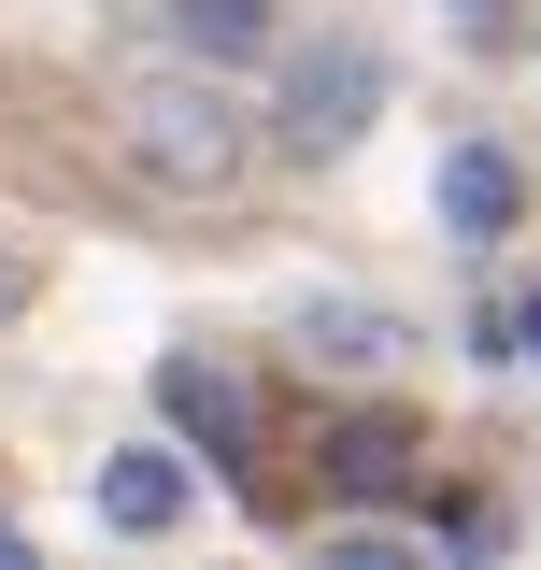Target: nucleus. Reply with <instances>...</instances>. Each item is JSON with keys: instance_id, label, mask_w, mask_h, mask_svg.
<instances>
[{"instance_id": "nucleus-1", "label": "nucleus", "mask_w": 541, "mask_h": 570, "mask_svg": "<svg viewBox=\"0 0 541 570\" xmlns=\"http://www.w3.org/2000/svg\"><path fill=\"white\" fill-rule=\"evenodd\" d=\"M100 129H115V157H129L157 200H228V186H243V157H257V129H243V100L214 86V58H186V71H129Z\"/></svg>"}, {"instance_id": "nucleus-2", "label": "nucleus", "mask_w": 541, "mask_h": 570, "mask_svg": "<svg viewBox=\"0 0 541 570\" xmlns=\"http://www.w3.org/2000/svg\"><path fill=\"white\" fill-rule=\"evenodd\" d=\"M371 100H385V58L371 43H314V58L285 71V142L299 157H342V142L371 129Z\"/></svg>"}, {"instance_id": "nucleus-3", "label": "nucleus", "mask_w": 541, "mask_h": 570, "mask_svg": "<svg viewBox=\"0 0 541 570\" xmlns=\"http://www.w3.org/2000/svg\"><path fill=\"white\" fill-rule=\"evenodd\" d=\"M157 414L186 428L200 456H243V428H257V400H243V371H214V356H157Z\"/></svg>"}, {"instance_id": "nucleus-4", "label": "nucleus", "mask_w": 541, "mask_h": 570, "mask_svg": "<svg viewBox=\"0 0 541 570\" xmlns=\"http://www.w3.org/2000/svg\"><path fill=\"white\" fill-rule=\"evenodd\" d=\"M100 528H129V542L186 528V456H115L100 471Z\"/></svg>"}, {"instance_id": "nucleus-5", "label": "nucleus", "mask_w": 541, "mask_h": 570, "mask_svg": "<svg viewBox=\"0 0 541 570\" xmlns=\"http://www.w3.org/2000/svg\"><path fill=\"white\" fill-rule=\"evenodd\" d=\"M157 14H171V43H186V58H214V71L270 58V0H157Z\"/></svg>"}, {"instance_id": "nucleus-6", "label": "nucleus", "mask_w": 541, "mask_h": 570, "mask_svg": "<svg viewBox=\"0 0 541 570\" xmlns=\"http://www.w3.org/2000/svg\"><path fill=\"white\" fill-rule=\"evenodd\" d=\"M513 200H528V186H513V157H499V142H456V157H442V214H456L471 243H499Z\"/></svg>"}, {"instance_id": "nucleus-7", "label": "nucleus", "mask_w": 541, "mask_h": 570, "mask_svg": "<svg viewBox=\"0 0 541 570\" xmlns=\"http://www.w3.org/2000/svg\"><path fill=\"white\" fill-rule=\"evenodd\" d=\"M299 356H314V371H385L400 328H385L371 299H314V314H299Z\"/></svg>"}, {"instance_id": "nucleus-8", "label": "nucleus", "mask_w": 541, "mask_h": 570, "mask_svg": "<svg viewBox=\"0 0 541 570\" xmlns=\"http://www.w3.org/2000/svg\"><path fill=\"white\" fill-rule=\"evenodd\" d=\"M328 485H342V499H400V485H413V428H385V414L342 428V442H328Z\"/></svg>"}, {"instance_id": "nucleus-9", "label": "nucleus", "mask_w": 541, "mask_h": 570, "mask_svg": "<svg viewBox=\"0 0 541 570\" xmlns=\"http://www.w3.org/2000/svg\"><path fill=\"white\" fill-rule=\"evenodd\" d=\"M499 343H513V356L541 371V285H528V299H499Z\"/></svg>"}, {"instance_id": "nucleus-10", "label": "nucleus", "mask_w": 541, "mask_h": 570, "mask_svg": "<svg viewBox=\"0 0 541 570\" xmlns=\"http://www.w3.org/2000/svg\"><path fill=\"white\" fill-rule=\"evenodd\" d=\"M0 314H29V257H0Z\"/></svg>"}, {"instance_id": "nucleus-11", "label": "nucleus", "mask_w": 541, "mask_h": 570, "mask_svg": "<svg viewBox=\"0 0 541 570\" xmlns=\"http://www.w3.org/2000/svg\"><path fill=\"white\" fill-rule=\"evenodd\" d=\"M0 570H29V542H14V528H0Z\"/></svg>"}]
</instances>
